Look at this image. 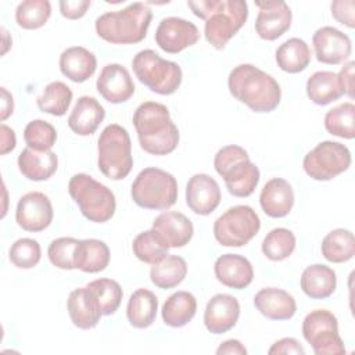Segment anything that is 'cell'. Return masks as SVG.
Masks as SVG:
<instances>
[{
	"mask_svg": "<svg viewBox=\"0 0 355 355\" xmlns=\"http://www.w3.org/2000/svg\"><path fill=\"white\" fill-rule=\"evenodd\" d=\"M187 7L205 21V39L216 50L225 49L248 18V4L244 0H189Z\"/></svg>",
	"mask_w": 355,
	"mask_h": 355,
	"instance_id": "1",
	"label": "cell"
},
{
	"mask_svg": "<svg viewBox=\"0 0 355 355\" xmlns=\"http://www.w3.org/2000/svg\"><path fill=\"white\" fill-rule=\"evenodd\" d=\"M230 94L258 114L272 112L282 100L277 80L252 64L234 67L227 78Z\"/></svg>",
	"mask_w": 355,
	"mask_h": 355,
	"instance_id": "2",
	"label": "cell"
},
{
	"mask_svg": "<svg viewBox=\"0 0 355 355\" xmlns=\"http://www.w3.org/2000/svg\"><path fill=\"white\" fill-rule=\"evenodd\" d=\"M140 147L153 155H168L179 144V129L166 105L155 101L141 103L132 118Z\"/></svg>",
	"mask_w": 355,
	"mask_h": 355,
	"instance_id": "3",
	"label": "cell"
},
{
	"mask_svg": "<svg viewBox=\"0 0 355 355\" xmlns=\"http://www.w3.org/2000/svg\"><path fill=\"white\" fill-rule=\"evenodd\" d=\"M151 19V10L137 1L123 10L101 14L94 28L97 36L111 44H136L147 36Z\"/></svg>",
	"mask_w": 355,
	"mask_h": 355,
	"instance_id": "4",
	"label": "cell"
},
{
	"mask_svg": "<svg viewBox=\"0 0 355 355\" xmlns=\"http://www.w3.org/2000/svg\"><path fill=\"white\" fill-rule=\"evenodd\" d=\"M98 171L111 180L125 179L133 166L132 141L128 130L118 125H107L97 140Z\"/></svg>",
	"mask_w": 355,
	"mask_h": 355,
	"instance_id": "5",
	"label": "cell"
},
{
	"mask_svg": "<svg viewBox=\"0 0 355 355\" xmlns=\"http://www.w3.org/2000/svg\"><path fill=\"white\" fill-rule=\"evenodd\" d=\"M68 193L78 204L80 214L90 222L105 223L116 209L114 193L86 173H76L68 182Z\"/></svg>",
	"mask_w": 355,
	"mask_h": 355,
	"instance_id": "6",
	"label": "cell"
},
{
	"mask_svg": "<svg viewBox=\"0 0 355 355\" xmlns=\"http://www.w3.org/2000/svg\"><path fill=\"white\" fill-rule=\"evenodd\" d=\"M130 196L144 209H168L178 200V182L164 169L148 166L140 171L132 183Z\"/></svg>",
	"mask_w": 355,
	"mask_h": 355,
	"instance_id": "7",
	"label": "cell"
},
{
	"mask_svg": "<svg viewBox=\"0 0 355 355\" xmlns=\"http://www.w3.org/2000/svg\"><path fill=\"white\" fill-rule=\"evenodd\" d=\"M132 68L136 78L157 94H173L182 85V68L151 49L139 51L132 60Z\"/></svg>",
	"mask_w": 355,
	"mask_h": 355,
	"instance_id": "8",
	"label": "cell"
},
{
	"mask_svg": "<svg viewBox=\"0 0 355 355\" xmlns=\"http://www.w3.org/2000/svg\"><path fill=\"white\" fill-rule=\"evenodd\" d=\"M259 229L261 219L250 205H234L214 222V237L223 247H243Z\"/></svg>",
	"mask_w": 355,
	"mask_h": 355,
	"instance_id": "9",
	"label": "cell"
},
{
	"mask_svg": "<svg viewBox=\"0 0 355 355\" xmlns=\"http://www.w3.org/2000/svg\"><path fill=\"white\" fill-rule=\"evenodd\" d=\"M351 161V151L347 146L338 141L324 140L305 154L302 168L311 179L326 182L345 172Z\"/></svg>",
	"mask_w": 355,
	"mask_h": 355,
	"instance_id": "10",
	"label": "cell"
},
{
	"mask_svg": "<svg viewBox=\"0 0 355 355\" xmlns=\"http://www.w3.org/2000/svg\"><path fill=\"white\" fill-rule=\"evenodd\" d=\"M302 336L316 355H343L345 345L338 334V320L327 309L311 311L302 320Z\"/></svg>",
	"mask_w": 355,
	"mask_h": 355,
	"instance_id": "11",
	"label": "cell"
},
{
	"mask_svg": "<svg viewBox=\"0 0 355 355\" xmlns=\"http://www.w3.org/2000/svg\"><path fill=\"white\" fill-rule=\"evenodd\" d=\"M200 39L198 28L179 17H166L161 19L155 31V43L169 54H178L187 47L194 46Z\"/></svg>",
	"mask_w": 355,
	"mask_h": 355,
	"instance_id": "12",
	"label": "cell"
},
{
	"mask_svg": "<svg viewBox=\"0 0 355 355\" xmlns=\"http://www.w3.org/2000/svg\"><path fill=\"white\" fill-rule=\"evenodd\" d=\"M53 216L51 201L42 191H29L18 200L15 220L26 232H43L51 225Z\"/></svg>",
	"mask_w": 355,
	"mask_h": 355,
	"instance_id": "13",
	"label": "cell"
},
{
	"mask_svg": "<svg viewBox=\"0 0 355 355\" xmlns=\"http://www.w3.org/2000/svg\"><path fill=\"white\" fill-rule=\"evenodd\" d=\"M255 6L259 10L255 19V32L261 39L272 42L290 29L293 12L286 1H255Z\"/></svg>",
	"mask_w": 355,
	"mask_h": 355,
	"instance_id": "14",
	"label": "cell"
},
{
	"mask_svg": "<svg viewBox=\"0 0 355 355\" xmlns=\"http://www.w3.org/2000/svg\"><path fill=\"white\" fill-rule=\"evenodd\" d=\"M316 60L327 65L345 62L352 53V43L348 35L333 26H322L312 36Z\"/></svg>",
	"mask_w": 355,
	"mask_h": 355,
	"instance_id": "15",
	"label": "cell"
},
{
	"mask_svg": "<svg viewBox=\"0 0 355 355\" xmlns=\"http://www.w3.org/2000/svg\"><path fill=\"white\" fill-rule=\"evenodd\" d=\"M218 182L207 173L193 175L186 184V204L197 215L207 216L220 204Z\"/></svg>",
	"mask_w": 355,
	"mask_h": 355,
	"instance_id": "16",
	"label": "cell"
},
{
	"mask_svg": "<svg viewBox=\"0 0 355 355\" xmlns=\"http://www.w3.org/2000/svg\"><path fill=\"white\" fill-rule=\"evenodd\" d=\"M97 92L111 104L128 101L135 93V83L129 71L121 64H107L96 82Z\"/></svg>",
	"mask_w": 355,
	"mask_h": 355,
	"instance_id": "17",
	"label": "cell"
},
{
	"mask_svg": "<svg viewBox=\"0 0 355 355\" xmlns=\"http://www.w3.org/2000/svg\"><path fill=\"white\" fill-rule=\"evenodd\" d=\"M240 316V304L230 294H215L205 306L204 324L212 334H223L232 330Z\"/></svg>",
	"mask_w": 355,
	"mask_h": 355,
	"instance_id": "18",
	"label": "cell"
},
{
	"mask_svg": "<svg viewBox=\"0 0 355 355\" xmlns=\"http://www.w3.org/2000/svg\"><path fill=\"white\" fill-rule=\"evenodd\" d=\"M67 309L73 326L82 330L96 327L103 316L100 304L87 286L75 288L69 293Z\"/></svg>",
	"mask_w": 355,
	"mask_h": 355,
	"instance_id": "19",
	"label": "cell"
},
{
	"mask_svg": "<svg viewBox=\"0 0 355 355\" xmlns=\"http://www.w3.org/2000/svg\"><path fill=\"white\" fill-rule=\"evenodd\" d=\"M214 273L219 283L236 290L248 287L254 279V269L251 262L240 254L220 255L215 261Z\"/></svg>",
	"mask_w": 355,
	"mask_h": 355,
	"instance_id": "20",
	"label": "cell"
},
{
	"mask_svg": "<svg viewBox=\"0 0 355 355\" xmlns=\"http://www.w3.org/2000/svg\"><path fill=\"white\" fill-rule=\"evenodd\" d=\"M153 229L159 234L162 241L169 248L184 247L189 244L194 233L191 220L184 214L178 211H166L159 214L153 222Z\"/></svg>",
	"mask_w": 355,
	"mask_h": 355,
	"instance_id": "21",
	"label": "cell"
},
{
	"mask_svg": "<svg viewBox=\"0 0 355 355\" xmlns=\"http://www.w3.org/2000/svg\"><path fill=\"white\" fill-rule=\"evenodd\" d=\"M257 311L270 320H288L297 312L294 297L282 288L266 287L259 290L254 297Z\"/></svg>",
	"mask_w": 355,
	"mask_h": 355,
	"instance_id": "22",
	"label": "cell"
},
{
	"mask_svg": "<svg viewBox=\"0 0 355 355\" xmlns=\"http://www.w3.org/2000/svg\"><path fill=\"white\" fill-rule=\"evenodd\" d=\"M262 211L270 218H284L294 205V190L283 178H273L265 183L259 194Z\"/></svg>",
	"mask_w": 355,
	"mask_h": 355,
	"instance_id": "23",
	"label": "cell"
},
{
	"mask_svg": "<svg viewBox=\"0 0 355 355\" xmlns=\"http://www.w3.org/2000/svg\"><path fill=\"white\" fill-rule=\"evenodd\" d=\"M105 118L104 107L92 96H82L76 100L69 116V129L79 136L93 135Z\"/></svg>",
	"mask_w": 355,
	"mask_h": 355,
	"instance_id": "24",
	"label": "cell"
},
{
	"mask_svg": "<svg viewBox=\"0 0 355 355\" xmlns=\"http://www.w3.org/2000/svg\"><path fill=\"white\" fill-rule=\"evenodd\" d=\"M18 169L24 178L33 182L50 179L58 168V157L54 151H37L33 148H24L17 159Z\"/></svg>",
	"mask_w": 355,
	"mask_h": 355,
	"instance_id": "25",
	"label": "cell"
},
{
	"mask_svg": "<svg viewBox=\"0 0 355 355\" xmlns=\"http://www.w3.org/2000/svg\"><path fill=\"white\" fill-rule=\"evenodd\" d=\"M58 65L65 78L75 83H82L94 75L97 58L87 49L82 46H72L61 53Z\"/></svg>",
	"mask_w": 355,
	"mask_h": 355,
	"instance_id": "26",
	"label": "cell"
},
{
	"mask_svg": "<svg viewBox=\"0 0 355 355\" xmlns=\"http://www.w3.org/2000/svg\"><path fill=\"white\" fill-rule=\"evenodd\" d=\"M227 191L234 197H248L254 193L259 183V169L258 166L247 159H241L232 166H229L222 175Z\"/></svg>",
	"mask_w": 355,
	"mask_h": 355,
	"instance_id": "27",
	"label": "cell"
},
{
	"mask_svg": "<svg viewBox=\"0 0 355 355\" xmlns=\"http://www.w3.org/2000/svg\"><path fill=\"white\" fill-rule=\"evenodd\" d=\"M301 290L312 300L329 298L337 287L336 272L323 263H313L304 269L300 279Z\"/></svg>",
	"mask_w": 355,
	"mask_h": 355,
	"instance_id": "28",
	"label": "cell"
},
{
	"mask_svg": "<svg viewBox=\"0 0 355 355\" xmlns=\"http://www.w3.org/2000/svg\"><path fill=\"white\" fill-rule=\"evenodd\" d=\"M157 311L158 300L155 294L147 288H137L129 297L126 318L135 329H147L154 323Z\"/></svg>",
	"mask_w": 355,
	"mask_h": 355,
	"instance_id": "29",
	"label": "cell"
},
{
	"mask_svg": "<svg viewBox=\"0 0 355 355\" xmlns=\"http://www.w3.org/2000/svg\"><path fill=\"white\" fill-rule=\"evenodd\" d=\"M197 312L196 297L184 290L171 294L162 305L161 316L166 326L169 327H183L186 326Z\"/></svg>",
	"mask_w": 355,
	"mask_h": 355,
	"instance_id": "30",
	"label": "cell"
},
{
	"mask_svg": "<svg viewBox=\"0 0 355 355\" xmlns=\"http://www.w3.org/2000/svg\"><path fill=\"white\" fill-rule=\"evenodd\" d=\"M277 67L287 73H300L311 62V50L305 40L291 37L282 43L275 53Z\"/></svg>",
	"mask_w": 355,
	"mask_h": 355,
	"instance_id": "31",
	"label": "cell"
},
{
	"mask_svg": "<svg viewBox=\"0 0 355 355\" xmlns=\"http://www.w3.org/2000/svg\"><path fill=\"white\" fill-rule=\"evenodd\" d=\"M305 89L306 96L316 105H327L344 94L337 73L331 71H316L312 73L306 80Z\"/></svg>",
	"mask_w": 355,
	"mask_h": 355,
	"instance_id": "32",
	"label": "cell"
},
{
	"mask_svg": "<svg viewBox=\"0 0 355 355\" xmlns=\"http://www.w3.org/2000/svg\"><path fill=\"white\" fill-rule=\"evenodd\" d=\"M110 258V248L104 241L97 239L79 240L76 269L85 273H98L108 266Z\"/></svg>",
	"mask_w": 355,
	"mask_h": 355,
	"instance_id": "33",
	"label": "cell"
},
{
	"mask_svg": "<svg viewBox=\"0 0 355 355\" xmlns=\"http://www.w3.org/2000/svg\"><path fill=\"white\" fill-rule=\"evenodd\" d=\"M187 275V263L179 255H165L150 269L151 283L162 290L179 286Z\"/></svg>",
	"mask_w": 355,
	"mask_h": 355,
	"instance_id": "34",
	"label": "cell"
},
{
	"mask_svg": "<svg viewBox=\"0 0 355 355\" xmlns=\"http://www.w3.org/2000/svg\"><path fill=\"white\" fill-rule=\"evenodd\" d=\"M322 255L331 263H343L355 255V239L348 229H334L329 232L320 245Z\"/></svg>",
	"mask_w": 355,
	"mask_h": 355,
	"instance_id": "35",
	"label": "cell"
},
{
	"mask_svg": "<svg viewBox=\"0 0 355 355\" xmlns=\"http://www.w3.org/2000/svg\"><path fill=\"white\" fill-rule=\"evenodd\" d=\"M72 90L64 82L54 80L50 82L43 93L36 98V105L42 112L50 114L53 116H62L67 114L71 101Z\"/></svg>",
	"mask_w": 355,
	"mask_h": 355,
	"instance_id": "36",
	"label": "cell"
},
{
	"mask_svg": "<svg viewBox=\"0 0 355 355\" xmlns=\"http://www.w3.org/2000/svg\"><path fill=\"white\" fill-rule=\"evenodd\" d=\"M326 130L341 139L355 137V105L351 101H345L333 107L324 115Z\"/></svg>",
	"mask_w": 355,
	"mask_h": 355,
	"instance_id": "37",
	"label": "cell"
},
{
	"mask_svg": "<svg viewBox=\"0 0 355 355\" xmlns=\"http://www.w3.org/2000/svg\"><path fill=\"white\" fill-rule=\"evenodd\" d=\"M168 250L169 247L162 241L154 229L139 233L132 243L135 257L148 265L158 263L165 255H168Z\"/></svg>",
	"mask_w": 355,
	"mask_h": 355,
	"instance_id": "38",
	"label": "cell"
},
{
	"mask_svg": "<svg viewBox=\"0 0 355 355\" xmlns=\"http://www.w3.org/2000/svg\"><path fill=\"white\" fill-rule=\"evenodd\" d=\"M51 15L49 0H25L17 6L15 21L18 26L26 31L39 29L46 25Z\"/></svg>",
	"mask_w": 355,
	"mask_h": 355,
	"instance_id": "39",
	"label": "cell"
},
{
	"mask_svg": "<svg viewBox=\"0 0 355 355\" xmlns=\"http://www.w3.org/2000/svg\"><path fill=\"white\" fill-rule=\"evenodd\" d=\"M262 254L270 261H283L295 250V236L286 227L272 229L262 241Z\"/></svg>",
	"mask_w": 355,
	"mask_h": 355,
	"instance_id": "40",
	"label": "cell"
},
{
	"mask_svg": "<svg viewBox=\"0 0 355 355\" xmlns=\"http://www.w3.org/2000/svg\"><path fill=\"white\" fill-rule=\"evenodd\" d=\"M87 287L94 293L103 315L108 316L116 312L122 302L123 291L116 280L112 279H96L87 284Z\"/></svg>",
	"mask_w": 355,
	"mask_h": 355,
	"instance_id": "41",
	"label": "cell"
},
{
	"mask_svg": "<svg viewBox=\"0 0 355 355\" xmlns=\"http://www.w3.org/2000/svg\"><path fill=\"white\" fill-rule=\"evenodd\" d=\"M79 240L73 237H58L49 244L47 257L49 261L58 269L72 270L76 269Z\"/></svg>",
	"mask_w": 355,
	"mask_h": 355,
	"instance_id": "42",
	"label": "cell"
},
{
	"mask_svg": "<svg viewBox=\"0 0 355 355\" xmlns=\"http://www.w3.org/2000/svg\"><path fill=\"white\" fill-rule=\"evenodd\" d=\"M24 140L29 148L37 151L51 150L57 141V130L47 121L33 119L24 129Z\"/></svg>",
	"mask_w": 355,
	"mask_h": 355,
	"instance_id": "43",
	"label": "cell"
},
{
	"mask_svg": "<svg viewBox=\"0 0 355 355\" xmlns=\"http://www.w3.org/2000/svg\"><path fill=\"white\" fill-rule=\"evenodd\" d=\"M8 258L14 266L18 269H32L35 268L42 258L40 244L29 237H22L15 240L10 250Z\"/></svg>",
	"mask_w": 355,
	"mask_h": 355,
	"instance_id": "44",
	"label": "cell"
},
{
	"mask_svg": "<svg viewBox=\"0 0 355 355\" xmlns=\"http://www.w3.org/2000/svg\"><path fill=\"white\" fill-rule=\"evenodd\" d=\"M247 158H250L247 150H244L241 146H237V144H229L218 150V153L215 154L214 168L216 173L220 176L229 166Z\"/></svg>",
	"mask_w": 355,
	"mask_h": 355,
	"instance_id": "45",
	"label": "cell"
},
{
	"mask_svg": "<svg viewBox=\"0 0 355 355\" xmlns=\"http://www.w3.org/2000/svg\"><path fill=\"white\" fill-rule=\"evenodd\" d=\"M330 10H331L333 18L337 22L351 29L355 26V1L354 0H334L330 4Z\"/></svg>",
	"mask_w": 355,
	"mask_h": 355,
	"instance_id": "46",
	"label": "cell"
},
{
	"mask_svg": "<svg viewBox=\"0 0 355 355\" xmlns=\"http://www.w3.org/2000/svg\"><path fill=\"white\" fill-rule=\"evenodd\" d=\"M90 0H61L58 3L60 12L67 19H79L89 10Z\"/></svg>",
	"mask_w": 355,
	"mask_h": 355,
	"instance_id": "47",
	"label": "cell"
},
{
	"mask_svg": "<svg viewBox=\"0 0 355 355\" xmlns=\"http://www.w3.org/2000/svg\"><path fill=\"white\" fill-rule=\"evenodd\" d=\"M269 355H280V354H305L304 347L300 344L298 340L293 337H284L277 340L272 344V347L268 351Z\"/></svg>",
	"mask_w": 355,
	"mask_h": 355,
	"instance_id": "48",
	"label": "cell"
},
{
	"mask_svg": "<svg viewBox=\"0 0 355 355\" xmlns=\"http://www.w3.org/2000/svg\"><path fill=\"white\" fill-rule=\"evenodd\" d=\"M354 68H355V62L348 61L344 64L341 71L337 73L340 87L343 90V93L347 94L349 98L354 97Z\"/></svg>",
	"mask_w": 355,
	"mask_h": 355,
	"instance_id": "49",
	"label": "cell"
},
{
	"mask_svg": "<svg viewBox=\"0 0 355 355\" xmlns=\"http://www.w3.org/2000/svg\"><path fill=\"white\" fill-rule=\"evenodd\" d=\"M15 146H17L15 132L7 125L1 123L0 125V154L1 155L8 154L15 148Z\"/></svg>",
	"mask_w": 355,
	"mask_h": 355,
	"instance_id": "50",
	"label": "cell"
},
{
	"mask_svg": "<svg viewBox=\"0 0 355 355\" xmlns=\"http://www.w3.org/2000/svg\"><path fill=\"white\" fill-rule=\"evenodd\" d=\"M218 355H245L247 348L241 344V341L236 338H230L223 341L218 348H216Z\"/></svg>",
	"mask_w": 355,
	"mask_h": 355,
	"instance_id": "51",
	"label": "cell"
},
{
	"mask_svg": "<svg viewBox=\"0 0 355 355\" xmlns=\"http://www.w3.org/2000/svg\"><path fill=\"white\" fill-rule=\"evenodd\" d=\"M12 111H14L12 96L6 87H1V115H0V119L6 121L12 114Z\"/></svg>",
	"mask_w": 355,
	"mask_h": 355,
	"instance_id": "52",
	"label": "cell"
},
{
	"mask_svg": "<svg viewBox=\"0 0 355 355\" xmlns=\"http://www.w3.org/2000/svg\"><path fill=\"white\" fill-rule=\"evenodd\" d=\"M1 32H3V50H1V54L4 55L7 53V50L10 49V46H11V42H7L8 35H7V31L4 28H1Z\"/></svg>",
	"mask_w": 355,
	"mask_h": 355,
	"instance_id": "53",
	"label": "cell"
}]
</instances>
